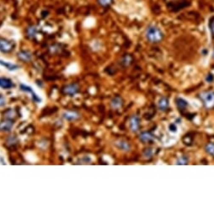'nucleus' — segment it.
I'll use <instances>...</instances> for the list:
<instances>
[{
    "label": "nucleus",
    "mask_w": 214,
    "mask_h": 215,
    "mask_svg": "<svg viewBox=\"0 0 214 215\" xmlns=\"http://www.w3.org/2000/svg\"><path fill=\"white\" fill-rule=\"evenodd\" d=\"M18 143V139L15 136H10L7 139V144L8 145H10V146H13V145H15L16 143Z\"/></svg>",
    "instance_id": "20"
},
{
    "label": "nucleus",
    "mask_w": 214,
    "mask_h": 215,
    "mask_svg": "<svg viewBox=\"0 0 214 215\" xmlns=\"http://www.w3.org/2000/svg\"><path fill=\"white\" fill-rule=\"evenodd\" d=\"M79 86L78 84H71L63 88V93L68 96H73L79 92Z\"/></svg>",
    "instance_id": "5"
},
{
    "label": "nucleus",
    "mask_w": 214,
    "mask_h": 215,
    "mask_svg": "<svg viewBox=\"0 0 214 215\" xmlns=\"http://www.w3.org/2000/svg\"><path fill=\"white\" fill-rule=\"evenodd\" d=\"M123 105V100L120 96H115L111 101V106L113 109H119Z\"/></svg>",
    "instance_id": "14"
},
{
    "label": "nucleus",
    "mask_w": 214,
    "mask_h": 215,
    "mask_svg": "<svg viewBox=\"0 0 214 215\" xmlns=\"http://www.w3.org/2000/svg\"><path fill=\"white\" fill-rule=\"evenodd\" d=\"M139 139L144 143H147L152 142L154 139V136L148 132H143L139 135Z\"/></svg>",
    "instance_id": "11"
},
{
    "label": "nucleus",
    "mask_w": 214,
    "mask_h": 215,
    "mask_svg": "<svg viewBox=\"0 0 214 215\" xmlns=\"http://www.w3.org/2000/svg\"><path fill=\"white\" fill-rule=\"evenodd\" d=\"M212 57H213V58H214V50H213V53H212Z\"/></svg>",
    "instance_id": "29"
},
{
    "label": "nucleus",
    "mask_w": 214,
    "mask_h": 215,
    "mask_svg": "<svg viewBox=\"0 0 214 215\" xmlns=\"http://www.w3.org/2000/svg\"><path fill=\"white\" fill-rule=\"evenodd\" d=\"M98 3L102 7H108L113 3V0H97Z\"/></svg>",
    "instance_id": "21"
},
{
    "label": "nucleus",
    "mask_w": 214,
    "mask_h": 215,
    "mask_svg": "<svg viewBox=\"0 0 214 215\" xmlns=\"http://www.w3.org/2000/svg\"><path fill=\"white\" fill-rule=\"evenodd\" d=\"M170 106V101L169 99L166 97H161L160 99L158 100V110L161 111H165Z\"/></svg>",
    "instance_id": "10"
},
{
    "label": "nucleus",
    "mask_w": 214,
    "mask_h": 215,
    "mask_svg": "<svg viewBox=\"0 0 214 215\" xmlns=\"http://www.w3.org/2000/svg\"><path fill=\"white\" fill-rule=\"evenodd\" d=\"M129 128L130 130L132 133H137L139 130L140 128V120L138 116H131V118L129 120Z\"/></svg>",
    "instance_id": "4"
},
{
    "label": "nucleus",
    "mask_w": 214,
    "mask_h": 215,
    "mask_svg": "<svg viewBox=\"0 0 214 215\" xmlns=\"http://www.w3.org/2000/svg\"><path fill=\"white\" fill-rule=\"evenodd\" d=\"M13 87H15V84L11 79L8 78H0V88L3 90H9Z\"/></svg>",
    "instance_id": "9"
},
{
    "label": "nucleus",
    "mask_w": 214,
    "mask_h": 215,
    "mask_svg": "<svg viewBox=\"0 0 214 215\" xmlns=\"http://www.w3.org/2000/svg\"><path fill=\"white\" fill-rule=\"evenodd\" d=\"M132 57L129 54H126L124 55L121 58V63L123 64L124 66H129L130 64L132 63Z\"/></svg>",
    "instance_id": "17"
},
{
    "label": "nucleus",
    "mask_w": 214,
    "mask_h": 215,
    "mask_svg": "<svg viewBox=\"0 0 214 215\" xmlns=\"http://www.w3.org/2000/svg\"><path fill=\"white\" fill-rule=\"evenodd\" d=\"M206 80L208 82V83H211L213 80V76L212 75V74H207V78H206Z\"/></svg>",
    "instance_id": "27"
},
{
    "label": "nucleus",
    "mask_w": 214,
    "mask_h": 215,
    "mask_svg": "<svg viewBox=\"0 0 214 215\" xmlns=\"http://www.w3.org/2000/svg\"><path fill=\"white\" fill-rule=\"evenodd\" d=\"M115 146L118 149H120L123 152H128L131 149V145H130L129 143L123 139H118L115 141Z\"/></svg>",
    "instance_id": "6"
},
{
    "label": "nucleus",
    "mask_w": 214,
    "mask_h": 215,
    "mask_svg": "<svg viewBox=\"0 0 214 215\" xmlns=\"http://www.w3.org/2000/svg\"><path fill=\"white\" fill-rule=\"evenodd\" d=\"M153 155V150L151 149V148H147L146 149V151L144 152V156L146 158H149V157H151Z\"/></svg>",
    "instance_id": "25"
},
{
    "label": "nucleus",
    "mask_w": 214,
    "mask_h": 215,
    "mask_svg": "<svg viewBox=\"0 0 214 215\" xmlns=\"http://www.w3.org/2000/svg\"><path fill=\"white\" fill-rule=\"evenodd\" d=\"M189 161V158L187 156H180L176 161V165H186Z\"/></svg>",
    "instance_id": "19"
},
{
    "label": "nucleus",
    "mask_w": 214,
    "mask_h": 215,
    "mask_svg": "<svg viewBox=\"0 0 214 215\" xmlns=\"http://www.w3.org/2000/svg\"><path fill=\"white\" fill-rule=\"evenodd\" d=\"M15 44L11 41H8L3 38H0V51L3 53H9L14 49Z\"/></svg>",
    "instance_id": "3"
},
{
    "label": "nucleus",
    "mask_w": 214,
    "mask_h": 215,
    "mask_svg": "<svg viewBox=\"0 0 214 215\" xmlns=\"http://www.w3.org/2000/svg\"><path fill=\"white\" fill-rule=\"evenodd\" d=\"M4 105H5V98L3 97L2 94L0 93V107H2Z\"/></svg>",
    "instance_id": "26"
},
{
    "label": "nucleus",
    "mask_w": 214,
    "mask_h": 215,
    "mask_svg": "<svg viewBox=\"0 0 214 215\" xmlns=\"http://www.w3.org/2000/svg\"><path fill=\"white\" fill-rule=\"evenodd\" d=\"M210 28H211V31L212 33V35H214V21H212L210 23Z\"/></svg>",
    "instance_id": "28"
},
{
    "label": "nucleus",
    "mask_w": 214,
    "mask_h": 215,
    "mask_svg": "<svg viewBox=\"0 0 214 215\" xmlns=\"http://www.w3.org/2000/svg\"><path fill=\"white\" fill-rule=\"evenodd\" d=\"M18 58L23 62H29L32 58V54L29 51H20L18 53Z\"/></svg>",
    "instance_id": "12"
},
{
    "label": "nucleus",
    "mask_w": 214,
    "mask_h": 215,
    "mask_svg": "<svg viewBox=\"0 0 214 215\" xmlns=\"http://www.w3.org/2000/svg\"><path fill=\"white\" fill-rule=\"evenodd\" d=\"M27 33H28V35L30 36V37H34L36 34V28L35 26L29 27L28 30H27Z\"/></svg>",
    "instance_id": "23"
},
{
    "label": "nucleus",
    "mask_w": 214,
    "mask_h": 215,
    "mask_svg": "<svg viewBox=\"0 0 214 215\" xmlns=\"http://www.w3.org/2000/svg\"><path fill=\"white\" fill-rule=\"evenodd\" d=\"M15 115H16V113H15V110H13V109H9L5 112V117H7V119H11L13 117H15Z\"/></svg>",
    "instance_id": "22"
},
{
    "label": "nucleus",
    "mask_w": 214,
    "mask_h": 215,
    "mask_svg": "<svg viewBox=\"0 0 214 215\" xmlns=\"http://www.w3.org/2000/svg\"><path fill=\"white\" fill-rule=\"evenodd\" d=\"M145 37L148 41L152 43H158L163 40L164 35L163 32L156 26L148 27L145 31Z\"/></svg>",
    "instance_id": "1"
},
{
    "label": "nucleus",
    "mask_w": 214,
    "mask_h": 215,
    "mask_svg": "<svg viewBox=\"0 0 214 215\" xmlns=\"http://www.w3.org/2000/svg\"><path fill=\"white\" fill-rule=\"evenodd\" d=\"M176 105H177V107L179 108L180 110H184L185 108L187 107L188 103L184 99L178 98V99L176 100Z\"/></svg>",
    "instance_id": "16"
},
{
    "label": "nucleus",
    "mask_w": 214,
    "mask_h": 215,
    "mask_svg": "<svg viewBox=\"0 0 214 215\" xmlns=\"http://www.w3.org/2000/svg\"><path fill=\"white\" fill-rule=\"evenodd\" d=\"M200 98L203 100V105L206 108L210 109L214 106V92L213 91H205L200 94Z\"/></svg>",
    "instance_id": "2"
},
{
    "label": "nucleus",
    "mask_w": 214,
    "mask_h": 215,
    "mask_svg": "<svg viewBox=\"0 0 214 215\" xmlns=\"http://www.w3.org/2000/svg\"><path fill=\"white\" fill-rule=\"evenodd\" d=\"M169 131L171 132V133H177V126L175 124V123H171V124H170V126H169Z\"/></svg>",
    "instance_id": "24"
},
{
    "label": "nucleus",
    "mask_w": 214,
    "mask_h": 215,
    "mask_svg": "<svg viewBox=\"0 0 214 215\" xmlns=\"http://www.w3.org/2000/svg\"><path fill=\"white\" fill-rule=\"evenodd\" d=\"M0 65H2L3 67L6 68L9 71H15V70H17L20 68V67L18 65H16V64L10 63H8V62L3 61L1 59H0Z\"/></svg>",
    "instance_id": "15"
},
{
    "label": "nucleus",
    "mask_w": 214,
    "mask_h": 215,
    "mask_svg": "<svg viewBox=\"0 0 214 215\" xmlns=\"http://www.w3.org/2000/svg\"><path fill=\"white\" fill-rule=\"evenodd\" d=\"M14 127V122L11 119H5L0 122V131L9 132Z\"/></svg>",
    "instance_id": "8"
},
{
    "label": "nucleus",
    "mask_w": 214,
    "mask_h": 215,
    "mask_svg": "<svg viewBox=\"0 0 214 215\" xmlns=\"http://www.w3.org/2000/svg\"><path fill=\"white\" fill-rule=\"evenodd\" d=\"M62 116L63 118L67 121H75L79 118V114L76 111H66Z\"/></svg>",
    "instance_id": "13"
},
{
    "label": "nucleus",
    "mask_w": 214,
    "mask_h": 215,
    "mask_svg": "<svg viewBox=\"0 0 214 215\" xmlns=\"http://www.w3.org/2000/svg\"><path fill=\"white\" fill-rule=\"evenodd\" d=\"M20 90H22V91H25V92H28V93L31 94L32 100L35 102L40 103V102L41 101V98L35 93V91L33 90V89L31 87H30L28 85H25V84H20Z\"/></svg>",
    "instance_id": "7"
},
{
    "label": "nucleus",
    "mask_w": 214,
    "mask_h": 215,
    "mask_svg": "<svg viewBox=\"0 0 214 215\" xmlns=\"http://www.w3.org/2000/svg\"><path fill=\"white\" fill-rule=\"evenodd\" d=\"M206 152L208 154L214 156V143H209L205 147Z\"/></svg>",
    "instance_id": "18"
}]
</instances>
